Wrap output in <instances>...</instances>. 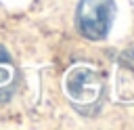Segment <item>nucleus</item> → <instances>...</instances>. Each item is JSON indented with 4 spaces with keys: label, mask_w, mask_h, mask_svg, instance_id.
Segmentation results:
<instances>
[{
    "label": "nucleus",
    "mask_w": 134,
    "mask_h": 130,
    "mask_svg": "<svg viewBox=\"0 0 134 130\" xmlns=\"http://www.w3.org/2000/svg\"><path fill=\"white\" fill-rule=\"evenodd\" d=\"M63 90L73 109L82 115H96L103 107L105 80L90 65H73L63 80Z\"/></svg>",
    "instance_id": "nucleus-1"
},
{
    "label": "nucleus",
    "mask_w": 134,
    "mask_h": 130,
    "mask_svg": "<svg viewBox=\"0 0 134 130\" xmlns=\"http://www.w3.org/2000/svg\"><path fill=\"white\" fill-rule=\"evenodd\" d=\"M115 13L113 0H80L75 10L77 31L86 40H105L111 31Z\"/></svg>",
    "instance_id": "nucleus-2"
},
{
    "label": "nucleus",
    "mask_w": 134,
    "mask_h": 130,
    "mask_svg": "<svg viewBox=\"0 0 134 130\" xmlns=\"http://www.w3.org/2000/svg\"><path fill=\"white\" fill-rule=\"evenodd\" d=\"M17 88V67L4 46H0V105L8 103Z\"/></svg>",
    "instance_id": "nucleus-3"
}]
</instances>
